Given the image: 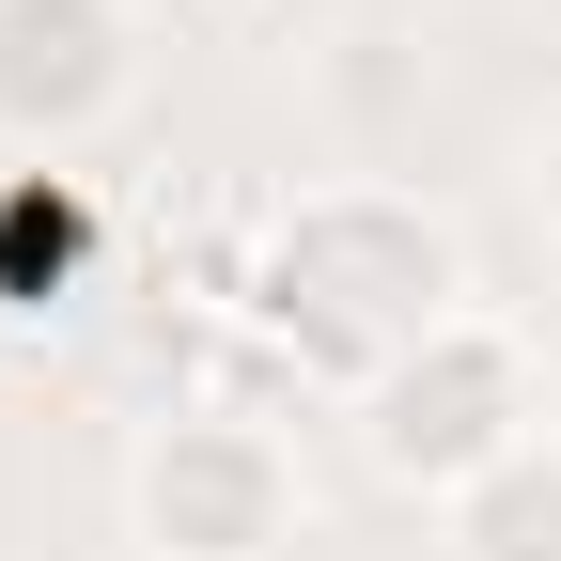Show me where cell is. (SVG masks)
<instances>
[{
  "label": "cell",
  "mask_w": 561,
  "mask_h": 561,
  "mask_svg": "<svg viewBox=\"0 0 561 561\" xmlns=\"http://www.w3.org/2000/svg\"><path fill=\"white\" fill-rule=\"evenodd\" d=\"M140 110V16L125 0H0V157L79 172Z\"/></svg>",
  "instance_id": "obj_4"
},
{
  "label": "cell",
  "mask_w": 561,
  "mask_h": 561,
  "mask_svg": "<svg viewBox=\"0 0 561 561\" xmlns=\"http://www.w3.org/2000/svg\"><path fill=\"white\" fill-rule=\"evenodd\" d=\"M437 561H561V421L500 453L468 500H437Z\"/></svg>",
  "instance_id": "obj_6"
},
{
  "label": "cell",
  "mask_w": 561,
  "mask_h": 561,
  "mask_svg": "<svg viewBox=\"0 0 561 561\" xmlns=\"http://www.w3.org/2000/svg\"><path fill=\"white\" fill-rule=\"evenodd\" d=\"M203 16H265V0H203Z\"/></svg>",
  "instance_id": "obj_8"
},
{
  "label": "cell",
  "mask_w": 561,
  "mask_h": 561,
  "mask_svg": "<svg viewBox=\"0 0 561 561\" xmlns=\"http://www.w3.org/2000/svg\"><path fill=\"white\" fill-rule=\"evenodd\" d=\"M79 297H94V187L0 172V328H62Z\"/></svg>",
  "instance_id": "obj_5"
},
{
  "label": "cell",
  "mask_w": 561,
  "mask_h": 561,
  "mask_svg": "<svg viewBox=\"0 0 561 561\" xmlns=\"http://www.w3.org/2000/svg\"><path fill=\"white\" fill-rule=\"evenodd\" d=\"M312 515V483H297V437H280L265 405L234 390H187L140 421V453H125V530L157 546V561H280Z\"/></svg>",
  "instance_id": "obj_3"
},
{
  "label": "cell",
  "mask_w": 561,
  "mask_h": 561,
  "mask_svg": "<svg viewBox=\"0 0 561 561\" xmlns=\"http://www.w3.org/2000/svg\"><path fill=\"white\" fill-rule=\"evenodd\" d=\"M530 219H546V250H561V94H546V125H530Z\"/></svg>",
  "instance_id": "obj_7"
},
{
  "label": "cell",
  "mask_w": 561,
  "mask_h": 561,
  "mask_svg": "<svg viewBox=\"0 0 561 561\" xmlns=\"http://www.w3.org/2000/svg\"><path fill=\"white\" fill-rule=\"evenodd\" d=\"M359 421V468L390 483V500H468L500 453H530L546 437V359H530V328L515 312H453L437 343H405V359L343 405Z\"/></svg>",
  "instance_id": "obj_2"
},
{
  "label": "cell",
  "mask_w": 561,
  "mask_h": 561,
  "mask_svg": "<svg viewBox=\"0 0 561 561\" xmlns=\"http://www.w3.org/2000/svg\"><path fill=\"white\" fill-rule=\"evenodd\" d=\"M468 297V234L437 219L421 187H297L250 250V297H234V343L280 359L297 390L359 405L405 343H437Z\"/></svg>",
  "instance_id": "obj_1"
}]
</instances>
